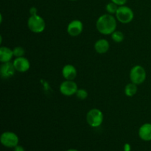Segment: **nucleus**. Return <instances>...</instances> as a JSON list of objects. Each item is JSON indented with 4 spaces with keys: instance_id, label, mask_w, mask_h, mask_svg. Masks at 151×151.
Masks as SVG:
<instances>
[{
    "instance_id": "obj_1",
    "label": "nucleus",
    "mask_w": 151,
    "mask_h": 151,
    "mask_svg": "<svg viewBox=\"0 0 151 151\" xmlns=\"http://www.w3.org/2000/svg\"><path fill=\"white\" fill-rule=\"evenodd\" d=\"M116 19L109 13L100 16L96 22L97 29L103 35H111L116 30Z\"/></svg>"
},
{
    "instance_id": "obj_2",
    "label": "nucleus",
    "mask_w": 151,
    "mask_h": 151,
    "mask_svg": "<svg viewBox=\"0 0 151 151\" xmlns=\"http://www.w3.org/2000/svg\"><path fill=\"white\" fill-rule=\"evenodd\" d=\"M27 27L30 31L35 33H41L44 32L46 27L44 19L41 16L37 15L30 16L27 20Z\"/></svg>"
},
{
    "instance_id": "obj_3",
    "label": "nucleus",
    "mask_w": 151,
    "mask_h": 151,
    "mask_svg": "<svg viewBox=\"0 0 151 151\" xmlns=\"http://www.w3.org/2000/svg\"><path fill=\"white\" fill-rule=\"evenodd\" d=\"M116 20L122 24H128L134 19V13L132 9L125 5L119 6L116 14Z\"/></svg>"
},
{
    "instance_id": "obj_4",
    "label": "nucleus",
    "mask_w": 151,
    "mask_h": 151,
    "mask_svg": "<svg viewBox=\"0 0 151 151\" xmlns=\"http://www.w3.org/2000/svg\"><path fill=\"white\" fill-rule=\"evenodd\" d=\"M104 116L100 109H92L86 114V122L92 128L100 126L103 122Z\"/></svg>"
},
{
    "instance_id": "obj_5",
    "label": "nucleus",
    "mask_w": 151,
    "mask_h": 151,
    "mask_svg": "<svg viewBox=\"0 0 151 151\" xmlns=\"http://www.w3.org/2000/svg\"><path fill=\"white\" fill-rule=\"evenodd\" d=\"M129 77L131 82L137 85H139L145 82L147 77V73L143 66L137 65L131 69Z\"/></svg>"
},
{
    "instance_id": "obj_6",
    "label": "nucleus",
    "mask_w": 151,
    "mask_h": 151,
    "mask_svg": "<svg viewBox=\"0 0 151 151\" xmlns=\"http://www.w3.org/2000/svg\"><path fill=\"white\" fill-rule=\"evenodd\" d=\"M0 141L1 145L4 147L8 148H14L19 144V139L15 133L11 131H5L1 134Z\"/></svg>"
},
{
    "instance_id": "obj_7",
    "label": "nucleus",
    "mask_w": 151,
    "mask_h": 151,
    "mask_svg": "<svg viewBox=\"0 0 151 151\" xmlns=\"http://www.w3.org/2000/svg\"><path fill=\"white\" fill-rule=\"evenodd\" d=\"M59 89L63 95L69 97V96H72L76 94L78 89V84L73 81L66 80L60 84Z\"/></svg>"
},
{
    "instance_id": "obj_8",
    "label": "nucleus",
    "mask_w": 151,
    "mask_h": 151,
    "mask_svg": "<svg viewBox=\"0 0 151 151\" xmlns=\"http://www.w3.org/2000/svg\"><path fill=\"white\" fill-rule=\"evenodd\" d=\"M83 30V24L82 22L78 19L69 22L67 26V32L72 37H76L81 35Z\"/></svg>"
},
{
    "instance_id": "obj_9",
    "label": "nucleus",
    "mask_w": 151,
    "mask_h": 151,
    "mask_svg": "<svg viewBox=\"0 0 151 151\" xmlns=\"http://www.w3.org/2000/svg\"><path fill=\"white\" fill-rule=\"evenodd\" d=\"M13 63L16 70L19 72H26L30 68V63H29V60L24 56L16 58Z\"/></svg>"
},
{
    "instance_id": "obj_10",
    "label": "nucleus",
    "mask_w": 151,
    "mask_h": 151,
    "mask_svg": "<svg viewBox=\"0 0 151 151\" xmlns=\"http://www.w3.org/2000/svg\"><path fill=\"white\" fill-rule=\"evenodd\" d=\"M16 71L13 63L10 61L2 63L0 66V74H1V78H5V79L13 77Z\"/></svg>"
},
{
    "instance_id": "obj_11",
    "label": "nucleus",
    "mask_w": 151,
    "mask_h": 151,
    "mask_svg": "<svg viewBox=\"0 0 151 151\" xmlns=\"http://www.w3.org/2000/svg\"><path fill=\"white\" fill-rule=\"evenodd\" d=\"M78 72L73 65L66 64L62 69V75L63 78L67 81H74L76 78Z\"/></svg>"
},
{
    "instance_id": "obj_12",
    "label": "nucleus",
    "mask_w": 151,
    "mask_h": 151,
    "mask_svg": "<svg viewBox=\"0 0 151 151\" xmlns=\"http://www.w3.org/2000/svg\"><path fill=\"white\" fill-rule=\"evenodd\" d=\"M139 137L145 142L151 141V123H145L140 127Z\"/></svg>"
},
{
    "instance_id": "obj_13",
    "label": "nucleus",
    "mask_w": 151,
    "mask_h": 151,
    "mask_svg": "<svg viewBox=\"0 0 151 151\" xmlns=\"http://www.w3.org/2000/svg\"><path fill=\"white\" fill-rule=\"evenodd\" d=\"M110 47L109 42L106 39L101 38L97 40L94 44V50L99 54H105L107 52Z\"/></svg>"
},
{
    "instance_id": "obj_14",
    "label": "nucleus",
    "mask_w": 151,
    "mask_h": 151,
    "mask_svg": "<svg viewBox=\"0 0 151 151\" xmlns=\"http://www.w3.org/2000/svg\"><path fill=\"white\" fill-rule=\"evenodd\" d=\"M13 50L7 47H1L0 48V61L1 63L10 62L13 57Z\"/></svg>"
},
{
    "instance_id": "obj_15",
    "label": "nucleus",
    "mask_w": 151,
    "mask_h": 151,
    "mask_svg": "<svg viewBox=\"0 0 151 151\" xmlns=\"http://www.w3.org/2000/svg\"><path fill=\"white\" fill-rule=\"evenodd\" d=\"M125 94L128 97H133L135 95L137 92V85L134 83H130L127 84L125 87Z\"/></svg>"
},
{
    "instance_id": "obj_16",
    "label": "nucleus",
    "mask_w": 151,
    "mask_h": 151,
    "mask_svg": "<svg viewBox=\"0 0 151 151\" xmlns=\"http://www.w3.org/2000/svg\"><path fill=\"white\" fill-rule=\"evenodd\" d=\"M124 34L123 32L119 30H115L113 33L111 34V38L114 42L120 43L124 40Z\"/></svg>"
},
{
    "instance_id": "obj_17",
    "label": "nucleus",
    "mask_w": 151,
    "mask_h": 151,
    "mask_svg": "<svg viewBox=\"0 0 151 151\" xmlns=\"http://www.w3.org/2000/svg\"><path fill=\"white\" fill-rule=\"evenodd\" d=\"M118 7H119V6H118L117 4H116L115 3L111 1V2L108 3V4H106V11L108 12V13L113 15V14H116Z\"/></svg>"
},
{
    "instance_id": "obj_18",
    "label": "nucleus",
    "mask_w": 151,
    "mask_h": 151,
    "mask_svg": "<svg viewBox=\"0 0 151 151\" xmlns=\"http://www.w3.org/2000/svg\"><path fill=\"white\" fill-rule=\"evenodd\" d=\"M75 95L79 100H86L88 97V92H87L86 90L83 89V88H78Z\"/></svg>"
},
{
    "instance_id": "obj_19",
    "label": "nucleus",
    "mask_w": 151,
    "mask_h": 151,
    "mask_svg": "<svg viewBox=\"0 0 151 151\" xmlns=\"http://www.w3.org/2000/svg\"><path fill=\"white\" fill-rule=\"evenodd\" d=\"M13 55H14V57L16 58L23 57V56L24 55V53H25V51L24 50L23 47H19V46L15 47V48L13 50Z\"/></svg>"
},
{
    "instance_id": "obj_20",
    "label": "nucleus",
    "mask_w": 151,
    "mask_h": 151,
    "mask_svg": "<svg viewBox=\"0 0 151 151\" xmlns=\"http://www.w3.org/2000/svg\"><path fill=\"white\" fill-rule=\"evenodd\" d=\"M111 1L115 3L116 4H117L118 6H122L125 5L127 2V0H111Z\"/></svg>"
},
{
    "instance_id": "obj_21",
    "label": "nucleus",
    "mask_w": 151,
    "mask_h": 151,
    "mask_svg": "<svg viewBox=\"0 0 151 151\" xmlns=\"http://www.w3.org/2000/svg\"><path fill=\"white\" fill-rule=\"evenodd\" d=\"M37 8L35 7H32L29 9V13H30V16H34V15H37Z\"/></svg>"
},
{
    "instance_id": "obj_22",
    "label": "nucleus",
    "mask_w": 151,
    "mask_h": 151,
    "mask_svg": "<svg viewBox=\"0 0 151 151\" xmlns=\"http://www.w3.org/2000/svg\"><path fill=\"white\" fill-rule=\"evenodd\" d=\"M14 151H25V149L22 146L18 145L17 146L14 147Z\"/></svg>"
},
{
    "instance_id": "obj_23",
    "label": "nucleus",
    "mask_w": 151,
    "mask_h": 151,
    "mask_svg": "<svg viewBox=\"0 0 151 151\" xmlns=\"http://www.w3.org/2000/svg\"><path fill=\"white\" fill-rule=\"evenodd\" d=\"M125 151H131V146L128 144H126L125 145Z\"/></svg>"
},
{
    "instance_id": "obj_24",
    "label": "nucleus",
    "mask_w": 151,
    "mask_h": 151,
    "mask_svg": "<svg viewBox=\"0 0 151 151\" xmlns=\"http://www.w3.org/2000/svg\"><path fill=\"white\" fill-rule=\"evenodd\" d=\"M66 151H79V150H76V149H69V150H67Z\"/></svg>"
},
{
    "instance_id": "obj_25",
    "label": "nucleus",
    "mask_w": 151,
    "mask_h": 151,
    "mask_svg": "<svg viewBox=\"0 0 151 151\" xmlns=\"http://www.w3.org/2000/svg\"><path fill=\"white\" fill-rule=\"evenodd\" d=\"M70 1H77V0H70Z\"/></svg>"
},
{
    "instance_id": "obj_26",
    "label": "nucleus",
    "mask_w": 151,
    "mask_h": 151,
    "mask_svg": "<svg viewBox=\"0 0 151 151\" xmlns=\"http://www.w3.org/2000/svg\"><path fill=\"white\" fill-rule=\"evenodd\" d=\"M150 22H151V20H150Z\"/></svg>"
}]
</instances>
